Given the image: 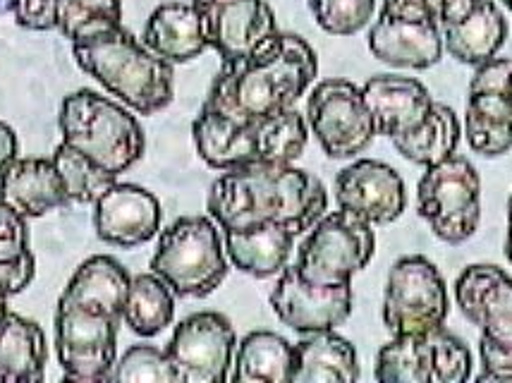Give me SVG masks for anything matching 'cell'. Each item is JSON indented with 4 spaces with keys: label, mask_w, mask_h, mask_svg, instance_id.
Instances as JSON below:
<instances>
[{
    "label": "cell",
    "mask_w": 512,
    "mask_h": 383,
    "mask_svg": "<svg viewBox=\"0 0 512 383\" xmlns=\"http://www.w3.org/2000/svg\"><path fill=\"white\" fill-rule=\"evenodd\" d=\"M357 379V350L340 333H309L295 345L292 383H352Z\"/></svg>",
    "instance_id": "4316f807"
},
{
    "label": "cell",
    "mask_w": 512,
    "mask_h": 383,
    "mask_svg": "<svg viewBox=\"0 0 512 383\" xmlns=\"http://www.w3.org/2000/svg\"><path fill=\"white\" fill-rule=\"evenodd\" d=\"M123 24V0H60L58 32L70 44Z\"/></svg>",
    "instance_id": "d6a6232c"
},
{
    "label": "cell",
    "mask_w": 512,
    "mask_h": 383,
    "mask_svg": "<svg viewBox=\"0 0 512 383\" xmlns=\"http://www.w3.org/2000/svg\"><path fill=\"white\" fill-rule=\"evenodd\" d=\"M151 271L173 288L175 297L201 300L216 293L230 271L218 223L206 216L178 218L158 237Z\"/></svg>",
    "instance_id": "8992f818"
},
{
    "label": "cell",
    "mask_w": 512,
    "mask_h": 383,
    "mask_svg": "<svg viewBox=\"0 0 512 383\" xmlns=\"http://www.w3.org/2000/svg\"><path fill=\"white\" fill-rule=\"evenodd\" d=\"M465 137L474 154L505 156L512 149V94L469 91Z\"/></svg>",
    "instance_id": "83f0119b"
},
{
    "label": "cell",
    "mask_w": 512,
    "mask_h": 383,
    "mask_svg": "<svg viewBox=\"0 0 512 383\" xmlns=\"http://www.w3.org/2000/svg\"><path fill=\"white\" fill-rule=\"evenodd\" d=\"M462 137V125L457 120L455 111L446 103H434L429 118L424 120L417 130L407 132V135L393 137L395 151L407 161L417 163V166H436V163L446 161V158L457 154V144Z\"/></svg>",
    "instance_id": "f546056e"
},
{
    "label": "cell",
    "mask_w": 512,
    "mask_h": 383,
    "mask_svg": "<svg viewBox=\"0 0 512 383\" xmlns=\"http://www.w3.org/2000/svg\"><path fill=\"white\" fill-rule=\"evenodd\" d=\"M450 312L446 278L422 254L402 257L388 273L383 290V326L390 336H417L443 328Z\"/></svg>",
    "instance_id": "9c48e42d"
},
{
    "label": "cell",
    "mask_w": 512,
    "mask_h": 383,
    "mask_svg": "<svg viewBox=\"0 0 512 383\" xmlns=\"http://www.w3.org/2000/svg\"><path fill=\"white\" fill-rule=\"evenodd\" d=\"M72 58L132 113L154 115L173 103V65L149 51L123 24L75 41Z\"/></svg>",
    "instance_id": "3957f363"
},
{
    "label": "cell",
    "mask_w": 512,
    "mask_h": 383,
    "mask_svg": "<svg viewBox=\"0 0 512 383\" xmlns=\"http://www.w3.org/2000/svg\"><path fill=\"white\" fill-rule=\"evenodd\" d=\"M319 72L314 48L297 34L278 32L264 51L223 63L201 108L247 123L295 108Z\"/></svg>",
    "instance_id": "7a4b0ae2"
},
{
    "label": "cell",
    "mask_w": 512,
    "mask_h": 383,
    "mask_svg": "<svg viewBox=\"0 0 512 383\" xmlns=\"http://www.w3.org/2000/svg\"><path fill=\"white\" fill-rule=\"evenodd\" d=\"M10 8H12V0H0V15L10 12Z\"/></svg>",
    "instance_id": "7bdbcfd3"
},
{
    "label": "cell",
    "mask_w": 512,
    "mask_h": 383,
    "mask_svg": "<svg viewBox=\"0 0 512 383\" xmlns=\"http://www.w3.org/2000/svg\"><path fill=\"white\" fill-rule=\"evenodd\" d=\"M237 348L235 328L221 312H197L175 326L166 352L178 383H223Z\"/></svg>",
    "instance_id": "5bb4252c"
},
{
    "label": "cell",
    "mask_w": 512,
    "mask_h": 383,
    "mask_svg": "<svg viewBox=\"0 0 512 383\" xmlns=\"http://www.w3.org/2000/svg\"><path fill=\"white\" fill-rule=\"evenodd\" d=\"M295 345L273 331H252L237 343L233 357L235 383H292Z\"/></svg>",
    "instance_id": "f1b7e54d"
},
{
    "label": "cell",
    "mask_w": 512,
    "mask_h": 383,
    "mask_svg": "<svg viewBox=\"0 0 512 383\" xmlns=\"http://www.w3.org/2000/svg\"><path fill=\"white\" fill-rule=\"evenodd\" d=\"M175 319V293L173 288L158 278L154 271L139 273L132 278L127 293L123 321L132 333L142 338H154L173 324Z\"/></svg>",
    "instance_id": "4dcf8cb0"
},
{
    "label": "cell",
    "mask_w": 512,
    "mask_h": 383,
    "mask_svg": "<svg viewBox=\"0 0 512 383\" xmlns=\"http://www.w3.org/2000/svg\"><path fill=\"white\" fill-rule=\"evenodd\" d=\"M51 161L56 163L70 204H96V199H99L113 182H118L115 175L103 170L101 166H96V163L84 156L82 151H77L65 142L58 144Z\"/></svg>",
    "instance_id": "1f68e13d"
},
{
    "label": "cell",
    "mask_w": 512,
    "mask_h": 383,
    "mask_svg": "<svg viewBox=\"0 0 512 383\" xmlns=\"http://www.w3.org/2000/svg\"><path fill=\"white\" fill-rule=\"evenodd\" d=\"M58 127L65 144L82 151L115 178L127 173L146 147L142 125L130 108L94 89H79L65 96Z\"/></svg>",
    "instance_id": "5b68a950"
},
{
    "label": "cell",
    "mask_w": 512,
    "mask_h": 383,
    "mask_svg": "<svg viewBox=\"0 0 512 383\" xmlns=\"http://www.w3.org/2000/svg\"><path fill=\"white\" fill-rule=\"evenodd\" d=\"M0 202L24 218H41L70 204L51 158H20L0 175Z\"/></svg>",
    "instance_id": "44dd1931"
},
{
    "label": "cell",
    "mask_w": 512,
    "mask_h": 383,
    "mask_svg": "<svg viewBox=\"0 0 512 383\" xmlns=\"http://www.w3.org/2000/svg\"><path fill=\"white\" fill-rule=\"evenodd\" d=\"M374 376L381 383H465L472 352L446 328L393 336L376 355Z\"/></svg>",
    "instance_id": "30bf717a"
},
{
    "label": "cell",
    "mask_w": 512,
    "mask_h": 383,
    "mask_svg": "<svg viewBox=\"0 0 512 383\" xmlns=\"http://www.w3.org/2000/svg\"><path fill=\"white\" fill-rule=\"evenodd\" d=\"M455 305L481 338L512 350V278L496 264H472L457 276Z\"/></svg>",
    "instance_id": "ac0fdd59"
},
{
    "label": "cell",
    "mask_w": 512,
    "mask_h": 383,
    "mask_svg": "<svg viewBox=\"0 0 512 383\" xmlns=\"http://www.w3.org/2000/svg\"><path fill=\"white\" fill-rule=\"evenodd\" d=\"M338 209L362 218L369 226H388L407 206V187L402 175L376 158H357L335 178Z\"/></svg>",
    "instance_id": "e0dca14e"
},
{
    "label": "cell",
    "mask_w": 512,
    "mask_h": 383,
    "mask_svg": "<svg viewBox=\"0 0 512 383\" xmlns=\"http://www.w3.org/2000/svg\"><path fill=\"white\" fill-rule=\"evenodd\" d=\"M161 202L154 192L132 182H113L94 204L96 235L106 245L134 249L151 242L161 230Z\"/></svg>",
    "instance_id": "d6986e66"
},
{
    "label": "cell",
    "mask_w": 512,
    "mask_h": 383,
    "mask_svg": "<svg viewBox=\"0 0 512 383\" xmlns=\"http://www.w3.org/2000/svg\"><path fill=\"white\" fill-rule=\"evenodd\" d=\"M192 137L201 161L216 170H233L252 163L290 166L307 149L309 125L295 108L247 123L201 108L194 118Z\"/></svg>",
    "instance_id": "277c9868"
},
{
    "label": "cell",
    "mask_w": 512,
    "mask_h": 383,
    "mask_svg": "<svg viewBox=\"0 0 512 383\" xmlns=\"http://www.w3.org/2000/svg\"><path fill=\"white\" fill-rule=\"evenodd\" d=\"M46 333L27 316H0V383H39L46 374Z\"/></svg>",
    "instance_id": "d4e9b609"
},
{
    "label": "cell",
    "mask_w": 512,
    "mask_h": 383,
    "mask_svg": "<svg viewBox=\"0 0 512 383\" xmlns=\"http://www.w3.org/2000/svg\"><path fill=\"white\" fill-rule=\"evenodd\" d=\"M206 209L223 233L276 223L300 237L328 211V192L314 173L295 163H252L223 170L211 185Z\"/></svg>",
    "instance_id": "6da1fadb"
},
{
    "label": "cell",
    "mask_w": 512,
    "mask_h": 383,
    "mask_svg": "<svg viewBox=\"0 0 512 383\" xmlns=\"http://www.w3.org/2000/svg\"><path fill=\"white\" fill-rule=\"evenodd\" d=\"M204 20L209 46L223 63L256 56L278 36V22L266 0H192Z\"/></svg>",
    "instance_id": "9a60e30c"
},
{
    "label": "cell",
    "mask_w": 512,
    "mask_h": 383,
    "mask_svg": "<svg viewBox=\"0 0 512 383\" xmlns=\"http://www.w3.org/2000/svg\"><path fill=\"white\" fill-rule=\"evenodd\" d=\"M123 321L58 302L56 355L65 381H111L118 362V328Z\"/></svg>",
    "instance_id": "7c38bea8"
},
{
    "label": "cell",
    "mask_w": 512,
    "mask_h": 383,
    "mask_svg": "<svg viewBox=\"0 0 512 383\" xmlns=\"http://www.w3.org/2000/svg\"><path fill=\"white\" fill-rule=\"evenodd\" d=\"M223 245L237 271L252 278H271L288 266L295 235L276 223H266L247 230H225Z\"/></svg>",
    "instance_id": "484cf974"
},
{
    "label": "cell",
    "mask_w": 512,
    "mask_h": 383,
    "mask_svg": "<svg viewBox=\"0 0 512 383\" xmlns=\"http://www.w3.org/2000/svg\"><path fill=\"white\" fill-rule=\"evenodd\" d=\"M111 381L123 383H178L173 362L166 350H158L154 345H134L115 362Z\"/></svg>",
    "instance_id": "836d02e7"
},
{
    "label": "cell",
    "mask_w": 512,
    "mask_h": 383,
    "mask_svg": "<svg viewBox=\"0 0 512 383\" xmlns=\"http://www.w3.org/2000/svg\"><path fill=\"white\" fill-rule=\"evenodd\" d=\"M505 257L512 264V194L508 199V233H505Z\"/></svg>",
    "instance_id": "60d3db41"
},
{
    "label": "cell",
    "mask_w": 512,
    "mask_h": 383,
    "mask_svg": "<svg viewBox=\"0 0 512 383\" xmlns=\"http://www.w3.org/2000/svg\"><path fill=\"white\" fill-rule=\"evenodd\" d=\"M443 48L457 63L477 68L498 56L508 39V20L496 0H477L462 20L441 27Z\"/></svg>",
    "instance_id": "cb8c5ba5"
},
{
    "label": "cell",
    "mask_w": 512,
    "mask_h": 383,
    "mask_svg": "<svg viewBox=\"0 0 512 383\" xmlns=\"http://www.w3.org/2000/svg\"><path fill=\"white\" fill-rule=\"evenodd\" d=\"M376 252L374 226L338 209L323 214L297 252L295 269L314 285H345L369 266Z\"/></svg>",
    "instance_id": "52a82bcc"
},
{
    "label": "cell",
    "mask_w": 512,
    "mask_h": 383,
    "mask_svg": "<svg viewBox=\"0 0 512 383\" xmlns=\"http://www.w3.org/2000/svg\"><path fill=\"white\" fill-rule=\"evenodd\" d=\"M130 283L132 276L120 261L108 257V254H96V257L79 264L58 302L123 321Z\"/></svg>",
    "instance_id": "7402d4cb"
},
{
    "label": "cell",
    "mask_w": 512,
    "mask_h": 383,
    "mask_svg": "<svg viewBox=\"0 0 512 383\" xmlns=\"http://www.w3.org/2000/svg\"><path fill=\"white\" fill-rule=\"evenodd\" d=\"M309 132L319 139V147L328 158L345 161L369 149L376 137L362 89L350 79H323L307 99Z\"/></svg>",
    "instance_id": "8fae6325"
},
{
    "label": "cell",
    "mask_w": 512,
    "mask_h": 383,
    "mask_svg": "<svg viewBox=\"0 0 512 383\" xmlns=\"http://www.w3.org/2000/svg\"><path fill=\"white\" fill-rule=\"evenodd\" d=\"M369 51L390 68L429 70L443 58V34L419 0H383L369 32Z\"/></svg>",
    "instance_id": "4fadbf2b"
},
{
    "label": "cell",
    "mask_w": 512,
    "mask_h": 383,
    "mask_svg": "<svg viewBox=\"0 0 512 383\" xmlns=\"http://www.w3.org/2000/svg\"><path fill=\"white\" fill-rule=\"evenodd\" d=\"M17 154H20V142H17L15 130L8 123H0V175L8 170Z\"/></svg>",
    "instance_id": "ab89813d"
},
{
    "label": "cell",
    "mask_w": 512,
    "mask_h": 383,
    "mask_svg": "<svg viewBox=\"0 0 512 383\" xmlns=\"http://www.w3.org/2000/svg\"><path fill=\"white\" fill-rule=\"evenodd\" d=\"M29 257L34 254L29 249L27 218L0 202V266L20 264Z\"/></svg>",
    "instance_id": "d590c367"
},
{
    "label": "cell",
    "mask_w": 512,
    "mask_h": 383,
    "mask_svg": "<svg viewBox=\"0 0 512 383\" xmlns=\"http://www.w3.org/2000/svg\"><path fill=\"white\" fill-rule=\"evenodd\" d=\"M503 5H505V8H508V10L512 12V0H503Z\"/></svg>",
    "instance_id": "ee69618b"
},
{
    "label": "cell",
    "mask_w": 512,
    "mask_h": 383,
    "mask_svg": "<svg viewBox=\"0 0 512 383\" xmlns=\"http://www.w3.org/2000/svg\"><path fill=\"white\" fill-rule=\"evenodd\" d=\"M144 46L170 65L190 63L209 48L204 20L194 3H163L144 24Z\"/></svg>",
    "instance_id": "603a6c76"
},
{
    "label": "cell",
    "mask_w": 512,
    "mask_h": 383,
    "mask_svg": "<svg viewBox=\"0 0 512 383\" xmlns=\"http://www.w3.org/2000/svg\"><path fill=\"white\" fill-rule=\"evenodd\" d=\"M362 96L374 118L376 135L388 139L417 130L436 103L419 79L400 75H374L362 87Z\"/></svg>",
    "instance_id": "ffe728a7"
},
{
    "label": "cell",
    "mask_w": 512,
    "mask_h": 383,
    "mask_svg": "<svg viewBox=\"0 0 512 383\" xmlns=\"http://www.w3.org/2000/svg\"><path fill=\"white\" fill-rule=\"evenodd\" d=\"M434 15L438 27H448L467 15L477 5V0H419Z\"/></svg>",
    "instance_id": "f35d334b"
},
{
    "label": "cell",
    "mask_w": 512,
    "mask_h": 383,
    "mask_svg": "<svg viewBox=\"0 0 512 383\" xmlns=\"http://www.w3.org/2000/svg\"><path fill=\"white\" fill-rule=\"evenodd\" d=\"M8 300H10V297L5 295L3 290H0V316H3V314L8 312V309H10V307H8Z\"/></svg>",
    "instance_id": "b9f144b4"
},
{
    "label": "cell",
    "mask_w": 512,
    "mask_h": 383,
    "mask_svg": "<svg viewBox=\"0 0 512 383\" xmlns=\"http://www.w3.org/2000/svg\"><path fill=\"white\" fill-rule=\"evenodd\" d=\"M479 357L481 372L477 381H510L512 383V350L491 345L489 340H479Z\"/></svg>",
    "instance_id": "74e56055"
},
{
    "label": "cell",
    "mask_w": 512,
    "mask_h": 383,
    "mask_svg": "<svg viewBox=\"0 0 512 383\" xmlns=\"http://www.w3.org/2000/svg\"><path fill=\"white\" fill-rule=\"evenodd\" d=\"M271 307L285 326L300 336L335 331L352 314V283L314 285L285 266L271 290Z\"/></svg>",
    "instance_id": "2e32d148"
},
{
    "label": "cell",
    "mask_w": 512,
    "mask_h": 383,
    "mask_svg": "<svg viewBox=\"0 0 512 383\" xmlns=\"http://www.w3.org/2000/svg\"><path fill=\"white\" fill-rule=\"evenodd\" d=\"M417 211L431 233L448 245H462L481 221V178L465 156H450L426 168L417 185Z\"/></svg>",
    "instance_id": "ba28073f"
},
{
    "label": "cell",
    "mask_w": 512,
    "mask_h": 383,
    "mask_svg": "<svg viewBox=\"0 0 512 383\" xmlns=\"http://www.w3.org/2000/svg\"><path fill=\"white\" fill-rule=\"evenodd\" d=\"M319 27L333 36L362 32L376 15V0H309Z\"/></svg>",
    "instance_id": "e575fe53"
},
{
    "label": "cell",
    "mask_w": 512,
    "mask_h": 383,
    "mask_svg": "<svg viewBox=\"0 0 512 383\" xmlns=\"http://www.w3.org/2000/svg\"><path fill=\"white\" fill-rule=\"evenodd\" d=\"M60 0H12L10 12L15 22L29 32H51L58 29Z\"/></svg>",
    "instance_id": "8d00e7d4"
}]
</instances>
